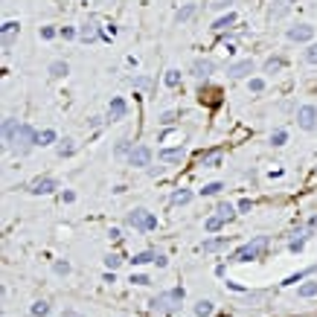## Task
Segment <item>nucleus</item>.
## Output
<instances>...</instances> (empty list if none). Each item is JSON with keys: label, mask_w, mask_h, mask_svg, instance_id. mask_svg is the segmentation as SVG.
<instances>
[{"label": "nucleus", "mask_w": 317, "mask_h": 317, "mask_svg": "<svg viewBox=\"0 0 317 317\" xmlns=\"http://www.w3.org/2000/svg\"><path fill=\"white\" fill-rule=\"evenodd\" d=\"M265 251H268V236H256V239H251V242H245L239 251H233L230 254V262H254V259H262L265 256Z\"/></svg>", "instance_id": "obj_1"}, {"label": "nucleus", "mask_w": 317, "mask_h": 317, "mask_svg": "<svg viewBox=\"0 0 317 317\" xmlns=\"http://www.w3.org/2000/svg\"><path fill=\"white\" fill-rule=\"evenodd\" d=\"M32 146H38V131L27 123H21L18 131H15V137H12V143H9V149L18 155V158H24V155H30Z\"/></svg>", "instance_id": "obj_2"}, {"label": "nucleus", "mask_w": 317, "mask_h": 317, "mask_svg": "<svg viewBox=\"0 0 317 317\" xmlns=\"http://www.w3.org/2000/svg\"><path fill=\"white\" fill-rule=\"evenodd\" d=\"M152 312H163V315H169V312H178L181 306H184V288H169V291H160L158 297H152Z\"/></svg>", "instance_id": "obj_3"}, {"label": "nucleus", "mask_w": 317, "mask_h": 317, "mask_svg": "<svg viewBox=\"0 0 317 317\" xmlns=\"http://www.w3.org/2000/svg\"><path fill=\"white\" fill-rule=\"evenodd\" d=\"M126 224H128V227H134L137 233H149V230H155V227H158V219H155V213H149V210L137 207V210H131V213L126 216Z\"/></svg>", "instance_id": "obj_4"}, {"label": "nucleus", "mask_w": 317, "mask_h": 317, "mask_svg": "<svg viewBox=\"0 0 317 317\" xmlns=\"http://www.w3.org/2000/svg\"><path fill=\"white\" fill-rule=\"evenodd\" d=\"M297 126L303 131H317V108L315 105H300L297 108Z\"/></svg>", "instance_id": "obj_5"}, {"label": "nucleus", "mask_w": 317, "mask_h": 317, "mask_svg": "<svg viewBox=\"0 0 317 317\" xmlns=\"http://www.w3.org/2000/svg\"><path fill=\"white\" fill-rule=\"evenodd\" d=\"M27 190H30L32 195H50V192L59 190V181H56V178H50V175H44V178H35Z\"/></svg>", "instance_id": "obj_6"}, {"label": "nucleus", "mask_w": 317, "mask_h": 317, "mask_svg": "<svg viewBox=\"0 0 317 317\" xmlns=\"http://www.w3.org/2000/svg\"><path fill=\"white\" fill-rule=\"evenodd\" d=\"M15 38H18V21H6V24L0 27V44H3L6 53L15 47Z\"/></svg>", "instance_id": "obj_7"}, {"label": "nucleus", "mask_w": 317, "mask_h": 317, "mask_svg": "<svg viewBox=\"0 0 317 317\" xmlns=\"http://www.w3.org/2000/svg\"><path fill=\"white\" fill-rule=\"evenodd\" d=\"M254 59H242V62H233L230 67H227V76L230 79H245V76H251L254 73Z\"/></svg>", "instance_id": "obj_8"}, {"label": "nucleus", "mask_w": 317, "mask_h": 317, "mask_svg": "<svg viewBox=\"0 0 317 317\" xmlns=\"http://www.w3.org/2000/svg\"><path fill=\"white\" fill-rule=\"evenodd\" d=\"M128 114V105L123 96H114L111 99V105H108V123H120V120H126Z\"/></svg>", "instance_id": "obj_9"}, {"label": "nucleus", "mask_w": 317, "mask_h": 317, "mask_svg": "<svg viewBox=\"0 0 317 317\" xmlns=\"http://www.w3.org/2000/svg\"><path fill=\"white\" fill-rule=\"evenodd\" d=\"M216 73V62L213 59H195L192 62V76L195 79H210Z\"/></svg>", "instance_id": "obj_10"}, {"label": "nucleus", "mask_w": 317, "mask_h": 317, "mask_svg": "<svg viewBox=\"0 0 317 317\" xmlns=\"http://www.w3.org/2000/svg\"><path fill=\"white\" fill-rule=\"evenodd\" d=\"M128 163L131 166H149L152 163V149L149 146H134L131 155H128Z\"/></svg>", "instance_id": "obj_11"}, {"label": "nucleus", "mask_w": 317, "mask_h": 317, "mask_svg": "<svg viewBox=\"0 0 317 317\" xmlns=\"http://www.w3.org/2000/svg\"><path fill=\"white\" fill-rule=\"evenodd\" d=\"M315 38V27L312 24H297L288 30V41H312Z\"/></svg>", "instance_id": "obj_12"}, {"label": "nucleus", "mask_w": 317, "mask_h": 317, "mask_svg": "<svg viewBox=\"0 0 317 317\" xmlns=\"http://www.w3.org/2000/svg\"><path fill=\"white\" fill-rule=\"evenodd\" d=\"M184 158H187L184 146H175V149H160V152H158L160 163H184Z\"/></svg>", "instance_id": "obj_13"}, {"label": "nucleus", "mask_w": 317, "mask_h": 317, "mask_svg": "<svg viewBox=\"0 0 317 317\" xmlns=\"http://www.w3.org/2000/svg\"><path fill=\"white\" fill-rule=\"evenodd\" d=\"M79 38H82L85 44H94L96 38H99V27H96V21H85V24L79 27Z\"/></svg>", "instance_id": "obj_14"}, {"label": "nucleus", "mask_w": 317, "mask_h": 317, "mask_svg": "<svg viewBox=\"0 0 317 317\" xmlns=\"http://www.w3.org/2000/svg\"><path fill=\"white\" fill-rule=\"evenodd\" d=\"M18 126H21V123H18L15 117H3V143H6V146L12 143V137H15Z\"/></svg>", "instance_id": "obj_15"}, {"label": "nucleus", "mask_w": 317, "mask_h": 317, "mask_svg": "<svg viewBox=\"0 0 317 317\" xmlns=\"http://www.w3.org/2000/svg\"><path fill=\"white\" fill-rule=\"evenodd\" d=\"M288 9H291V0H274L271 9H268V18L271 21L274 18H283V15H288Z\"/></svg>", "instance_id": "obj_16"}, {"label": "nucleus", "mask_w": 317, "mask_h": 317, "mask_svg": "<svg viewBox=\"0 0 317 317\" xmlns=\"http://www.w3.org/2000/svg\"><path fill=\"white\" fill-rule=\"evenodd\" d=\"M198 99L207 102V105H219V102H222V91H219V88H207V91L201 88V91H198Z\"/></svg>", "instance_id": "obj_17"}, {"label": "nucleus", "mask_w": 317, "mask_h": 317, "mask_svg": "<svg viewBox=\"0 0 317 317\" xmlns=\"http://www.w3.org/2000/svg\"><path fill=\"white\" fill-rule=\"evenodd\" d=\"M201 166H204V169L222 166V152H207V155H201Z\"/></svg>", "instance_id": "obj_18"}, {"label": "nucleus", "mask_w": 317, "mask_h": 317, "mask_svg": "<svg viewBox=\"0 0 317 317\" xmlns=\"http://www.w3.org/2000/svg\"><path fill=\"white\" fill-rule=\"evenodd\" d=\"M213 312H216V303L213 300H198L195 303V315L198 317H210Z\"/></svg>", "instance_id": "obj_19"}, {"label": "nucleus", "mask_w": 317, "mask_h": 317, "mask_svg": "<svg viewBox=\"0 0 317 317\" xmlns=\"http://www.w3.org/2000/svg\"><path fill=\"white\" fill-rule=\"evenodd\" d=\"M195 12H198V6H195V3H187V6L175 15V21H178V24H187V21H192V18H195Z\"/></svg>", "instance_id": "obj_20"}, {"label": "nucleus", "mask_w": 317, "mask_h": 317, "mask_svg": "<svg viewBox=\"0 0 317 317\" xmlns=\"http://www.w3.org/2000/svg\"><path fill=\"white\" fill-rule=\"evenodd\" d=\"M216 216H222L224 222H233V216H236V207H233L230 201H222V204L216 207Z\"/></svg>", "instance_id": "obj_21"}, {"label": "nucleus", "mask_w": 317, "mask_h": 317, "mask_svg": "<svg viewBox=\"0 0 317 317\" xmlns=\"http://www.w3.org/2000/svg\"><path fill=\"white\" fill-rule=\"evenodd\" d=\"M222 248H227V239H207V242L201 245L204 254H216V251H222Z\"/></svg>", "instance_id": "obj_22"}, {"label": "nucleus", "mask_w": 317, "mask_h": 317, "mask_svg": "<svg viewBox=\"0 0 317 317\" xmlns=\"http://www.w3.org/2000/svg\"><path fill=\"white\" fill-rule=\"evenodd\" d=\"M59 140V134L53 131V128H44V131H38V146H53Z\"/></svg>", "instance_id": "obj_23"}, {"label": "nucleus", "mask_w": 317, "mask_h": 317, "mask_svg": "<svg viewBox=\"0 0 317 317\" xmlns=\"http://www.w3.org/2000/svg\"><path fill=\"white\" fill-rule=\"evenodd\" d=\"M56 152H59V158H70V155L76 152V146H73V140H70V137H64V140H59Z\"/></svg>", "instance_id": "obj_24"}, {"label": "nucleus", "mask_w": 317, "mask_h": 317, "mask_svg": "<svg viewBox=\"0 0 317 317\" xmlns=\"http://www.w3.org/2000/svg\"><path fill=\"white\" fill-rule=\"evenodd\" d=\"M233 24H236V15H233V12H227L224 18H219V21L213 24V30H216V32H224V30H230Z\"/></svg>", "instance_id": "obj_25"}, {"label": "nucleus", "mask_w": 317, "mask_h": 317, "mask_svg": "<svg viewBox=\"0 0 317 317\" xmlns=\"http://www.w3.org/2000/svg\"><path fill=\"white\" fill-rule=\"evenodd\" d=\"M192 201V192L190 190H178L172 195V207H184V204H190Z\"/></svg>", "instance_id": "obj_26"}, {"label": "nucleus", "mask_w": 317, "mask_h": 317, "mask_svg": "<svg viewBox=\"0 0 317 317\" xmlns=\"http://www.w3.org/2000/svg\"><path fill=\"white\" fill-rule=\"evenodd\" d=\"M30 315H32V317H47V315H50V303H47V300H38V303H32Z\"/></svg>", "instance_id": "obj_27"}, {"label": "nucleus", "mask_w": 317, "mask_h": 317, "mask_svg": "<svg viewBox=\"0 0 317 317\" xmlns=\"http://www.w3.org/2000/svg\"><path fill=\"white\" fill-rule=\"evenodd\" d=\"M155 259H158V254H155V251H143V254H134L131 265H149V262H155Z\"/></svg>", "instance_id": "obj_28"}, {"label": "nucleus", "mask_w": 317, "mask_h": 317, "mask_svg": "<svg viewBox=\"0 0 317 317\" xmlns=\"http://www.w3.org/2000/svg\"><path fill=\"white\" fill-rule=\"evenodd\" d=\"M67 73H70L67 62H53L50 64V76H53V79H62V76H67Z\"/></svg>", "instance_id": "obj_29"}, {"label": "nucleus", "mask_w": 317, "mask_h": 317, "mask_svg": "<svg viewBox=\"0 0 317 317\" xmlns=\"http://www.w3.org/2000/svg\"><path fill=\"white\" fill-rule=\"evenodd\" d=\"M163 82H166V88H178L181 85V70H166V76H163Z\"/></svg>", "instance_id": "obj_30"}, {"label": "nucleus", "mask_w": 317, "mask_h": 317, "mask_svg": "<svg viewBox=\"0 0 317 317\" xmlns=\"http://www.w3.org/2000/svg\"><path fill=\"white\" fill-rule=\"evenodd\" d=\"M224 224H227V222H224L222 216H210V219L204 222V230H210V233H216V230H222Z\"/></svg>", "instance_id": "obj_31"}, {"label": "nucleus", "mask_w": 317, "mask_h": 317, "mask_svg": "<svg viewBox=\"0 0 317 317\" xmlns=\"http://www.w3.org/2000/svg\"><path fill=\"white\" fill-rule=\"evenodd\" d=\"M297 297H303V300L317 297V283H306V285H300V288H297Z\"/></svg>", "instance_id": "obj_32"}, {"label": "nucleus", "mask_w": 317, "mask_h": 317, "mask_svg": "<svg viewBox=\"0 0 317 317\" xmlns=\"http://www.w3.org/2000/svg\"><path fill=\"white\" fill-rule=\"evenodd\" d=\"M283 56H271L268 62H265V73H277V70H283Z\"/></svg>", "instance_id": "obj_33"}, {"label": "nucleus", "mask_w": 317, "mask_h": 317, "mask_svg": "<svg viewBox=\"0 0 317 317\" xmlns=\"http://www.w3.org/2000/svg\"><path fill=\"white\" fill-rule=\"evenodd\" d=\"M309 233H312V230H306L300 239H291V245H288V248H291V254H300V251L306 248V239H309Z\"/></svg>", "instance_id": "obj_34"}, {"label": "nucleus", "mask_w": 317, "mask_h": 317, "mask_svg": "<svg viewBox=\"0 0 317 317\" xmlns=\"http://www.w3.org/2000/svg\"><path fill=\"white\" fill-rule=\"evenodd\" d=\"M120 265H123V256L120 254H108L105 256V268H108V271H117Z\"/></svg>", "instance_id": "obj_35"}, {"label": "nucleus", "mask_w": 317, "mask_h": 317, "mask_svg": "<svg viewBox=\"0 0 317 317\" xmlns=\"http://www.w3.org/2000/svg\"><path fill=\"white\" fill-rule=\"evenodd\" d=\"M222 190H224V184H219V181H213V184H207V187L201 190V195H219Z\"/></svg>", "instance_id": "obj_36"}, {"label": "nucleus", "mask_w": 317, "mask_h": 317, "mask_svg": "<svg viewBox=\"0 0 317 317\" xmlns=\"http://www.w3.org/2000/svg\"><path fill=\"white\" fill-rule=\"evenodd\" d=\"M303 59H306L309 64H317V41H315V44H309V50L303 53Z\"/></svg>", "instance_id": "obj_37"}, {"label": "nucleus", "mask_w": 317, "mask_h": 317, "mask_svg": "<svg viewBox=\"0 0 317 317\" xmlns=\"http://www.w3.org/2000/svg\"><path fill=\"white\" fill-rule=\"evenodd\" d=\"M53 271H56L59 277H67V274H70V262H64V259H59V262L53 265Z\"/></svg>", "instance_id": "obj_38"}, {"label": "nucleus", "mask_w": 317, "mask_h": 317, "mask_svg": "<svg viewBox=\"0 0 317 317\" xmlns=\"http://www.w3.org/2000/svg\"><path fill=\"white\" fill-rule=\"evenodd\" d=\"M285 140H288V134H285V131H283V128L271 134V143H274V146H285Z\"/></svg>", "instance_id": "obj_39"}, {"label": "nucleus", "mask_w": 317, "mask_h": 317, "mask_svg": "<svg viewBox=\"0 0 317 317\" xmlns=\"http://www.w3.org/2000/svg\"><path fill=\"white\" fill-rule=\"evenodd\" d=\"M134 88L149 91V88H152V79H146V76H134Z\"/></svg>", "instance_id": "obj_40"}, {"label": "nucleus", "mask_w": 317, "mask_h": 317, "mask_svg": "<svg viewBox=\"0 0 317 317\" xmlns=\"http://www.w3.org/2000/svg\"><path fill=\"white\" fill-rule=\"evenodd\" d=\"M309 274H315V268H309V271H303V274H294V277H288L283 285H294V283H300L303 277H309Z\"/></svg>", "instance_id": "obj_41"}, {"label": "nucleus", "mask_w": 317, "mask_h": 317, "mask_svg": "<svg viewBox=\"0 0 317 317\" xmlns=\"http://www.w3.org/2000/svg\"><path fill=\"white\" fill-rule=\"evenodd\" d=\"M56 35H62V30H56V27H41V38H56Z\"/></svg>", "instance_id": "obj_42"}, {"label": "nucleus", "mask_w": 317, "mask_h": 317, "mask_svg": "<svg viewBox=\"0 0 317 317\" xmlns=\"http://www.w3.org/2000/svg\"><path fill=\"white\" fill-rule=\"evenodd\" d=\"M131 149H134V146H131L128 140H120V143H117V155H131Z\"/></svg>", "instance_id": "obj_43"}, {"label": "nucleus", "mask_w": 317, "mask_h": 317, "mask_svg": "<svg viewBox=\"0 0 317 317\" xmlns=\"http://www.w3.org/2000/svg\"><path fill=\"white\" fill-rule=\"evenodd\" d=\"M175 120H178V114H175V111H166V114H160V123H163V126H172Z\"/></svg>", "instance_id": "obj_44"}, {"label": "nucleus", "mask_w": 317, "mask_h": 317, "mask_svg": "<svg viewBox=\"0 0 317 317\" xmlns=\"http://www.w3.org/2000/svg\"><path fill=\"white\" fill-rule=\"evenodd\" d=\"M233 0H210V9H216V12H222V9H227Z\"/></svg>", "instance_id": "obj_45"}, {"label": "nucleus", "mask_w": 317, "mask_h": 317, "mask_svg": "<svg viewBox=\"0 0 317 317\" xmlns=\"http://www.w3.org/2000/svg\"><path fill=\"white\" fill-rule=\"evenodd\" d=\"M251 91L254 94H262L265 91V79H251Z\"/></svg>", "instance_id": "obj_46"}, {"label": "nucleus", "mask_w": 317, "mask_h": 317, "mask_svg": "<svg viewBox=\"0 0 317 317\" xmlns=\"http://www.w3.org/2000/svg\"><path fill=\"white\" fill-rule=\"evenodd\" d=\"M131 283L134 285H149V277L146 274H131Z\"/></svg>", "instance_id": "obj_47"}, {"label": "nucleus", "mask_w": 317, "mask_h": 317, "mask_svg": "<svg viewBox=\"0 0 317 317\" xmlns=\"http://www.w3.org/2000/svg\"><path fill=\"white\" fill-rule=\"evenodd\" d=\"M62 38H64V41H70V38H79V30H73V27H64V30H62Z\"/></svg>", "instance_id": "obj_48"}, {"label": "nucleus", "mask_w": 317, "mask_h": 317, "mask_svg": "<svg viewBox=\"0 0 317 317\" xmlns=\"http://www.w3.org/2000/svg\"><path fill=\"white\" fill-rule=\"evenodd\" d=\"M224 285L230 288V291H236V294H248V288H242V285H239V283H230V280H227Z\"/></svg>", "instance_id": "obj_49"}, {"label": "nucleus", "mask_w": 317, "mask_h": 317, "mask_svg": "<svg viewBox=\"0 0 317 317\" xmlns=\"http://www.w3.org/2000/svg\"><path fill=\"white\" fill-rule=\"evenodd\" d=\"M251 207H254L251 198H242V201H239V210H242V213H251Z\"/></svg>", "instance_id": "obj_50"}, {"label": "nucleus", "mask_w": 317, "mask_h": 317, "mask_svg": "<svg viewBox=\"0 0 317 317\" xmlns=\"http://www.w3.org/2000/svg\"><path fill=\"white\" fill-rule=\"evenodd\" d=\"M62 201H64V204H73V201H76V192H70V190L62 192Z\"/></svg>", "instance_id": "obj_51"}, {"label": "nucleus", "mask_w": 317, "mask_h": 317, "mask_svg": "<svg viewBox=\"0 0 317 317\" xmlns=\"http://www.w3.org/2000/svg\"><path fill=\"white\" fill-rule=\"evenodd\" d=\"M155 265H158V268H166V265H169V259H166L163 254H158V259H155Z\"/></svg>", "instance_id": "obj_52"}, {"label": "nucleus", "mask_w": 317, "mask_h": 317, "mask_svg": "<svg viewBox=\"0 0 317 317\" xmlns=\"http://www.w3.org/2000/svg\"><path fill=\"white\" fill-rule=\"evenodd\" d=\"M62 317H85V315H79V312H73V309H67V312H62Z\"/></svg>", "instance_id": "obj_53"}, {"label": "nucleus", "mask_w": 317, "mask_h": 317, "mask_svg": "<svg viewBox=\"0 0 317 317\" xmlns=\"http://www.w3.org/2000/svg\"><path fill=\"white\" fill-rule=\"evenodd\" d=\"M309 230H312V233H315V230H317V216H315V219H312V222H309Z\"/></svg>", "instance_id": "obj_54"}]
</instances>
